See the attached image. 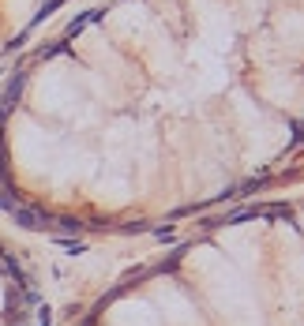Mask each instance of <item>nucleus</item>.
I'll use <instances>...</instances> for the list:
<instances>
[{
	"label": "nucleus",
	"instance_id": "f03ea898",
	"mask_svg": "<svg viewBox=\"0 0 304 326\" xmlns=\"http://www.w3.org/2000/svg\"><path fill=\"white\" fill-rule=\"evenodd\" d=\"M90 326H304V210L233 225Z\"/></svg>",
	"mask_w": 304,
	"mask_h": 326
},
{
	"label": "nucleus",
	"instance_id": "7ed1b4c3",
	"mask_svg": "<svg viewBox=\"0 0 304 326\" xmlns=\"http://www.w3.org/2000/svg\"><path fill=\"white\" fill-rule=\"evenodd\" d=\"M68 0H0V56H8L38 23H45Z\"/></svg>",
	"mask_w": 304,
	"mask_h": 326
},
{
	"label": "nucleus",
	"instance_id": "f257e3e1",
	"mask_svg": "<svg viewBox=\"0 0 304 326\" xmlns=\"http://www.w3.org/2000/svg\"><path fill=\"white\" fill-rule=\"evenodd\" d=\"M304 147V0H106L0 105V180L34 214L128 222Z\"/></svg>",
	"mask_w": 304,
	"mask_h": 326
},
{
	"label": "nucleus",
	"instance_id": "20e7f679",
	"mask_svg": "<svg viewBox=\"0 0 304 326\" xmlns=\"http://www.w3.org/2000/svg\"><path fill=\"white\" fill-rule=\"evenodd\" d=\"M15 274L12 266H8L4 251H0V326H15L19 319V308H15Z\"/></svg>",
	"mask_w": 304,
	"mask_h": 326
}]
</instances>
